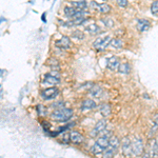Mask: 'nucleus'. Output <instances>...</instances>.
<instances>
[{"mask_svg":"<svg viewBox=\"0 0 158 158\" xmlns=\"http://www.w3.org/2000/svg\"><path fill=\"white\" fill-rule=\"evenodd\" d=\"M73 117V110L69 108H58L51 114V118L55 121L67 122Z\"/></svg>","mask_w":158,"mask_h":158,"instance_id":"f257e3e1","label":"nucleus"},{"mask_svg":"<svg viewBox=\"0 0 158 158\" xmlns=\"http://www.w3.org/2000/svg\"><path fill=\"white\" fill-rule=\"evenodd\" d=\"M132 152L135 156H142L144 153L143 140L140 137H135L132 139Z\"/></svg>","mask_w":158,"mask_h":158,"instance_id":"f03ea898","label":"nucleus"},{"mask_svg":"<svg viewBox=\"0 0 158 158\" xmlns=\"http://www.w3.org/2000/svg\"><path fill=\"white\" fill-rule=\"evenodd\" d=\"M59 94V90L56 86H51V88H47L41 91L40 96L44 100H51V99H55Z\"/></svg>","mask_w":158,"mask_h":158,"instance_id":"7ed1b4c3","label":"nucleus"},{"mask_svg":"<svg viewBox=\"0 0 158 158\" xmlns=\"http://www.w3.org/2000/svg\"><path fill=\"white\" fill-rule=\"evenodd\" d=\"M121 151L122 154L127 157H130L133 152H132V140L130 139V137L126 136L121 139Z\"/></svg>","mask_w":158,"mask_h":158,"instance_id":"20e7f679","label":"nucleus"},{"mask_svg":"<svg viewBox=\"0 0 158 158\" xmlns=\"http://www.w3.org/2000/svg\"><path fill=\"white\" fill-rule=\"evenodd\" d=\"M106 126H108V122H106V119H100L96 122V124L94 126L93 130L91 131V136L92 137H97L98 134L102 133L104 130L106 129Z\"/></svg>","mask_w":158,"mask_h":158,"instance_id":"39448f33","label":"nucleus"},{"mask_svg":"<svg viewBox=\"0 0 158 158\" xmlns=\"http://www.w3.org/2000/svg\"><path fill=\"white\" fill-rule=\"evenodd\" d=\"M119 65H120V61H119V59L116 56H111V57H109L106 59V68L110 71H112V72L118 71Z\"/></svg>","mask_w":158,"mask_h":158,"instance_id":"423d86ee","label":"nucleus"},{"mask_svg":"<svg viewBox=\"0 0 158 158\" xmlns=\"http://www.w3.org/2000/svg\"><path fill=\"white\" fill-rule=\"evenodd\" d=\"M70 141L72 142L73 144H80L85 141V136L78 131H75V130H72L70 132Z\"/></svg>","mask_w":158,"mask_h":158,"instance_id":"0eeeda50","label":"nucleus"},{"mask_svg":"<svg viewBox=\"0 0 158 158\" xmlns=\"http://www.w3.org/2000/svg\"><path fill=\"white\" fill-rule=\"evenodd\" d=\"M55 45L59 49H70L72 47V41H71L70 37L63 36L60 39H58L57 41H55Z\"/></svg>","mask_w":158,"mask_h":158,"instance_id":"6e6552de","label":"nucleus"},{"mask_svg":"<svg viewBox=\"0 0 158 158\" xmlns=\"http://www.w3.org/2000/svg\"><path fill=\"white\" fill-rule=\"evenodd\" d=\"M97 108V103L91 98H86L81 102L80 109L81 111H92V110H95Z\"/></svg>","mask_w":158,"mask_h":158,"instance_id":"1a4fd4ad","label":"nucleus"},{"mask_svg":"<svg viewBox=\"0 0 158 158\" xmlns=\"http://www.w3.org/2000/svg\"><path fill=\"white\" fill-rule=\"evenodd\" d=\"M136 29L141 33L147 32L151 29V21L148 19H138L136 23Z\"/></svg>","mask_w":158,"mask_h":158,"instance_id":"9d476101","label":"nucleus"},{"mask_svg":"<svg viewBox=\"0 0 158 158\" xmlns=\"http://www.w3.org/2000/svg\"><path fill=\"white\" fill-rule=\"evenodd\" d=\"M121 146V140L118 138L117 136H114L112 135L111 138H110V141H109V146H108V149H111L113 151L117 152L118 148Z\"/></svg>","mask_w":158,"mask_h":158,"instance_id":"9b49d317","label":"nucleus"},{"mask_svg":"<svg viewBox=\"0 0 158 158\" xmlns=\"http://www.w3.org/2000/svg\"><path fill=\"white\" fill-rule=\"evenodd\" d=\"M85 31L86 33H89L91 35H98L101 33V29L99 27V25L97 23H90L89 25H86Z\"/></svg>","mask_w":158,"mask_h":158,"instance_id":"f8f14e48","label":"nucleus"},{"mask_svg":"<svg viewBox=\"0 0 158 158\" xmlns=\"http://www.w3.org/2000/svg\"><path fill=\"white\" fill-rule=\"evenodd\" d=\"M70 6H74L77 10H81V11H86L89 9V3L85 0H80V1H72Z\"/></svg>","mask_w":158,"mask_h":158,"instance_id":"ddd939ff","label":"nucleus"},{"mask_svg":"<svg viewBox=\"0 0 158 158\" xmlns=\"http://www.w3.org/2000/svg\"><path fill=\"white\" fill-rule=\"evenodd\" d=\"M112 39H113V38H112L111 36L103 37L102 41H101V43L99 44V47L97 48V50H96V51H98V52H102V51H104V50L106 49V48L109 47V45H111Z\"/></svg>","mask_w":158,"mask_h":158,"instance_id":"4468645a","label":"nucleus"},{"mask_svg":"<svg viewBox=\"0 0 158 158\" xmlns=\"http://www.w3.org/2000/svg\"><path fill=\"white\" fill-rule=\"evenodd\" d=\"M98 110H99L100 114L103 117H109L110 115H111L112 110H111V106H110L109 103H102V104H100V106H99V108H98Z\"/></svg>","mask_w":158,"mask_h":158,"instance_id":"2eb2a0df","label":"nucleus"},{"mask_svg":"<svg viewBox=\"0 0 158 158\" xmlns=\"http://www.w3.org/2000/svg\"><path fill=\"white\" fill-rule=\"evenodd\" d=\"M44 82L49 83L51 85H58V83H60V78L51 75V74H48L44 77Z\"/></svg>","mask_w":158,"mask_h":158,"instance_id":"dca6fc26","label":"nucleus"},{"mask_svg":"<svg viewBox=\"0 0 158 158\" xmlns=\"http://www.w3.org/2000/svg\"><path fill=\"white\" fill-rule=\"evenodd\" d=\"M78 10L75 9L74 6H65L64 9H63V13H64V15L67 17H69V18L72 19L74 16H75V14L77 13Z\"/></svg>","mask_w":158,"mask_h":158,"instance_id":"f3484780","label":"nucleus"},{"mask_svg":"<svg viewBox=\"0 0 158 158\" xmlns=\"http://www.w3.org/2000/svg\"><path fill=\"white\" fill-rule=\"evenodd\" d=\"M90 151H91L92 154L95 155V156H96V155L102 154V153L104 152V149L100 146V144H98L97 142L95 141V143H94L93 146L91 147V150H90Z\"/></svg>","mask_w":158,"mask_h":158,"instance_id":"a211bd4d","label":"nucleus"},{"mask_svg":"<svg viewBox=\"0 0 158 158\" xmlns=\"http://www.w3.org/2000/svg\"><path fill=\"white\" fill-rule=\"evenodd\" d=\"M158 131V113H155L152 118V128H151V135L155 134Z\"/></svg>","mask_w":158,"mask_h":158,"instance_id":"6ab92c4d","label":"nucleus"},{"mask_svg":"<svg viewBox=\"0 0 158 158\" xmlns=\"http://www.w3.org/2000/svg\"><path fill=\"white\" fill-rule=\"evenodd\" d=\"M131 72V65L129 64L128 62H124V63H120L119 65V69H118V73L120 74H129Z\"/></svg>","mask_w":158,"mask_h":158,"instance_id":"aec40b11","label":"nucleus"},{"mask_svg":"<svg viewBox=\"0 0 158 158\" xmlns=\"http://www.w3.org/2000/svg\"><path fill=\"white\" fill-rule=\"evenodd\" d=\"M102 89L100 86H92L90 89V95L93 97H100V95L102 94Z\"/></svg>","mask_w":158,"mask_h":158,"instance_id":"412c9836","label":"nucleus"},{"mask_svg":"<svg viewBox=\"0 0 158 158\" xmlns=\"http://www.w3.org/2000/svg\"><path fill=\"white\" fill-rule=\"evenodd\" d=\"M111 11H112V7L108 3H100V6H99L98 12L100 13V14L106 15V14H109V13L111 12Z\"/></svg>","mask_w":158,"mask_h":158,"instance_id":"4be33fe9","label":"nucleus"},{"mask_svg":"<svg viewBox=\"0 0 158 158\" xmlns=\"http://www.w3.org/2000/svg\"><path fill=\"white\" fill-rule=\"evenodd\" d=\"M111 45L114 49H122L123 47V41L121 38H113L111 41Z\"/></svg>","mask_w":158,"mask_h":158,"instance_id":"5701e85b","label":"nucleus"},{"mask_svg":"<svg viewBox=\"0 0 158 158\" xmlns=\"http://www.w3.org/2000/svg\"><path fill=\"white\" fill-rule=\"evenodd\" d=\"M71 38L76 39V40H83L85 39V34H83V32H81V31L75 30V31H73L72 34H71Z\"/></svg>","mask_w":158,"mask_h":158,"instance_id":"b1692460","label":"nucleus"},{"mask_svg":"<svg viewBox=\"0 0 158 158\" xmlns=\"http://www.w3.org/2000/svg\"><path fill=\"white\" fill-rule=\"evenodd\" d=\"M101 22L103 23V25L108 29H112L114 27V24H115V21H114L112 18H109V17H106V18L101 19Z\"/></svg>","mask_w":158,"mask_h":158,"instance_id":"393cba45","label":"nucleus"},{"mask_svg":"<svg viewBox=\"0 0 158 158\" xmlns=\"http://www.w3.org/2000/svg\"><path fill=\"white\" fill-rule=\"evenodd\" d=\"M86 21V18L85 16H82V17H78V18H75V19H72V22L74 25H80L82 23H85Z\"/></svg>","mask_w":158,"mask_h":158,"instance_id":"a878e982","label":"nucleus"},{"mask_svg":"<svg viewBox=\"0 0 158 158\" xmlns=\"http://www.w3.org/2000/svg\"><path fill=\"white\" fill-rule=\"evenodd\" d=\"M116 4L120 9H127L129 6V0H116Z\"/></svg>","mask_w":158,"mask_h":158,"instance_id":"bb28decb","label":"nucleus"},{"mask_svg":"<svg viewBox=\"0 0 158 158\" xmlns=\"http://www.w3.org/2000/svg\"><path fill=\"white\" fill-rule=\"evenodd\" d=\"M151 13L153 15H157L158 14V0L152 2L151 4Z\"/></svg>","mask_w":158,"mask_h":158,"instance_id":"cd10ccee","label":"nucleus"},{"mask_svg":"<svg viewBox=\"0 0 158 158\" xmlns=\"http://www.w3.org/2000/svg\"><path fill=\"white\" fill-rule=\"evenodd\" d=\"M115 151H113V150H111V149H108L106 148V150H104V152H103V157H106V158H110V157H113L114 155H115Z\"/></svg>","mask_w":158,"mask_h":158,"instance_id":"c85d7f7f","label":"nucleus"},{"mask_svg":"<svg viewBox=\"0 0 158 158\" xmlns=\"http://www.w3.org/2000/svg\"><path fill=\"white\" fill-rule=\"evenodd\" d=\"M99 6H100V4H99L97 1H95V0H92V1L89 2V7H90V9L95 10V11H98Z\"/></svg>","mask_w":158,"mask_h":158,"instance_id":"c756f323","label":"nucleus"},{"mask_svg":"<svg viewBox=\"0 0 158 158\" xmlns=\"http://www.w3.org/2000/svg\"><path fill=\"white\" fill-rule=\"evenodd\" d=\"M102 39H103V37H97L95 40H94V42H93V48L95 50H97V48L99 47V44L101 43V41H102Z\"/></svg>","mask_w":158,"mask_h":158,"instance_id":"7c9ffc66","label":"nucleus"},{"mask_svg":"<svg viewBox=\"0 0 158 158\" xmlns=\"http://www.w3.org/2000/svg\"><path fill=\"white\" fill-rule=\"evenodd\" d=\"M37 111L40 116H44V114H45L44 112H47V110H45V108L43 106H37Z\"/></svg>","mask_w":158,"mask_h":158,"instance_id":"2f4dec72","label":"nucleus"},{"mask_svg":"<svg viewBox=\"0 0 158 158\" xmlns=\"http://www.w3.org/2000/svg\"><path fill=\"white\" fill-rule=\"evenodd\" d=\"M63 104H64V103H63L62 101H58V102L53 103V104H52V106H53V108H62Z\"/></svg>","mask_w":158,"mask_h":158,"instance_id":"473e14b6","label":"nucleus"},{"mask_svg":"<svg viewBox=\"0 0 158 158\" xmlns=\"http://www.w3.org/2000/svg\"><path fill=\"white\" fill-rule=\"evenodd\" d=\"M155 140H156V144H157V147H158V135L156 137H155Z\"/></svg>","mask_w":158,"mask_h":158,"instance_id":"72a5a7b5","label":"nucleus"},{"mask_svg":"<svg viewBox=\"0 0 158 158\" xmlns=\"http://www.w3.org/2000/svg\"><path fill=\"white\" fill-rule=\"evenodd\" d=\"M44 14H45V13H44ZM44 14H43V15H42V17H41L43 21H45V18H44V17H45V15H44Z\"/></svg>","mask_w":158,"mask_h":158,"instance_id":"f704fd0d","label":"nucleus"}]
</instances>
